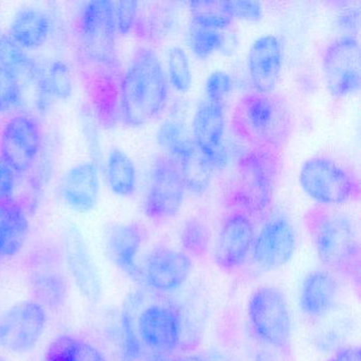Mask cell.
I'll use <instances>...</instances> for the list:
<instances>
[{
  "label": "cell",
  "instance_id": "cell-47",
  "mask_svg": "<svg viewBox=\"0 0 361 361\" xmlns=\"http://www.w3.org/2000/svg\"><path fill=\"white\" fill-rule=\"evenodd\" d=\"M122 361H134V360H130V359L124 358L123 360H122Z\"/></svg>",
  "mask_w": 361,
  "mask_h": 361
},
{
  "label": "cell",
  "instance_id": "cell-45",
  "mask_svg": "<svg viewBox=\"0 0 361 361\" xmlns=\"http://www.w3.org/2000/svg\"><path fill=\"white\" fill-rule=\"evenodd\" d=\"M177 361H206L202 357L196 356V355H189V356L181 357Z\"/></svg>",
  "mask_w": 361,
  "mask_h": 361
},
{
  "label": "cell",
  "instance_id": "cell-20",
  "mask_svg": "<svg viewBox=\"0 0 361 361\" xmlns=\"http://www.w3.org/2000/svg\"><path fill=\"white\" fill-rule=\"evenodd\" d=\"M283 66V47L271 35L257 37L247 56L249 78L255 92L271 94L278 84Z\"/></svg>",
  "mask_w": 361,
  "mask_h": 361
},
{
  "label": "cell",
  "instance_id": "cell-32",
  "mask_svg": "<svg viewBox=\"0 0 361 361\" xmlns=\"http://www.w3.org/2000/svg\"><path fill=\"white\" fill-rule=\"evenodd\" d=\"M189 6L192 23L198 26L221 31L228 28L233 20L224 1H193Z\"/></svg>",
  "mask_w": 361,
  "mask_h": 361
},
{
  "label": "cell",
  "instance_id": "cell-1",
  "mask_svg": "<svg viewBox=\"0 0 361 361\" xmlns=\"http://www.w3.org/2000/svg\"><path fill=\"white\" fill-rule=\"evenodd\" d=\"M166 69L153 48H137L119 79L118 113L126 126L139 128L155 119L169 100Z\"/></svg>",
  "mask_w": 361,
  "mask_h": 361
},
{
  "label": "cell",
  "instance_id": "cell-28",
  "mask_svg": "<svg viewBox=\"0 0 361 361\" xmlns=\"http://www.w3.org/2000/svg\"><path fill=\"white\" fill-rule=\"evenodd\" d=\"M176 164L187 191L195 196H202L208 191L214 171L198 149Z\"/></svg>",
  "mask_w": 361,
  "mask_h": 361
},
{
  "label": "cell",
  "instance_id": "cell-33",
  "mask_svg": "<svg viewBox=\"0 0 361 361\" xmlns=\"http://www.w3.org/2000/svg\"><path fill=\"white\" fill-rule=\"evenodd\" d=\"M140 297L138 293L130 295L124 302L121 312L122 345L126 359L134 360L141 354V342L137 335L136 310Z\"/></svg>",
  "mask_w": 361,
  "mask_h": 361
},
{
  "label": "cell",
  "instance_id": "cell-29",
  "mask_svg": "<svg viewBox=\"0 0 361 361\" xmlns=\"http://www.w3.org/2000/svg\"><path fill=\"white\" fill-rule=\"evenodd\" d=\"M179 242L185 255L204 257L210 248V230L197 217L185 219L179 230Z\"/></svg>",
  "mask_w": 361,
  "mask_h": 361
},
{
  "label": "cell",
  "instance_id": "cell-40",
  "mask_svg": "<svg viewBox=\"0 0 361 361\" xmlns=\"http://www.w3.org/2000/svg\"><path fill=\"white\" fill-rule=\"evenodd\" d=\"M173 14L170 11L166 10V8H162L159 10H155L152 12L151 16H149V20H147L145 25L141 26H136L135 28H142L143 35H151V37H166L168 35L169 30L173 24Z\"/></svg>",
  "mask_w": 361,
  "mask_h": 361
},
{
  "label": "cell",
  "instance_id": "cell-19",
  "mask_svg": "<svg viewBox=\"0 0 361 361\" xmlns=\"http://www.w3.org/2000/svg\"><path fill=\"white\" fill-rule=\"evenodd\" d=\"M145 243V231L136 223L109 226L104 233V249L117 269L136 283H142L139 255Z\"/></svg>",
  "mask_w": 361,
  "mask_h": 361
},
{
  "label": "cell",
  "instance_id": "cell-18",
  "mask_svg": "<svg viewBox=\"0 0 361 361\" xmlns=\"http://www.w3.org/2000/svg\"><path fill=\"white\" fill-rule=\"evenodd\" d=\"M136 329L141 343L154 353L166 355L180 344V318L169 306L152 304L143 308L137 316Z\"/></svg>",
  "mask_w": 361,
  "mask_h": 361
},
{
  "label": "cell",
  "instance_id": "cell-34",
  "mask_svg": "<svg viewBox=\"0 0 361 361\" xmlns=\"http://www.w3.org/2000/svg\"><path fill=\"white\" fill-rule=\"evenodd\" d=\"M24 113L22 86L16 73L0 66V115Z\"/></svg>",
  "mask_w": 361,
  "mask_h": 361
},
{
  "label": "cell",
  "instance_id": "cell-13",
  "mask_svg": "<svg viewBox=\"0 0 361 361\" xmlns=\"http://www.w3.org/2000/svg\"><path fill=\"white\" fill-rule=\"evenodd\" d=\"M225 130L224 103L207 98L202 100L194 113L191 135L198 151L214 172L224 170L229 160L224 141Z\"/></svg>",
  "mask_w": 361,
  "mask_h": 361
},
{
  "label": "cell",
  "instance_id": "cell-11",
  "mask_svg": "<svg viewBox=\"0 0 361 361\" xmlns=\"http://www.w3.org/2000/svg\"><path fill=\"white\" fill-rule=\"evenodd\" d=\"M185 191L177 164L166 156L156 158L149 173L143 212L155 221L173 219L183 208Z\"/></svg>",
  "mask_w": 361,
  "mask_h": 361
},
{
  "label": "cell",
  "instance_id": "cell-6",
  "mask_svg": "<svg viewBox=\"0 0 361 361\" xmlns=\"http://www.w3.org/2000/svg\"><path fill=\"white\" fill-rule=\"evenodd\" d=\"M299 183L321 207L342 206L360 196V183L354 173L325 156H314L302 164Z\"/></svg>",
  "mask_w": 361,
  "mask_h": 361
},
{
  "label": "cell",
  "instance_id": "cell-17",
  "mask_svg": "<svg viewBox=\"0 0 361 361\" xmlns=\"http://www.w3.org/2000/svg\"><path fill=\"white\" fill-rule=\"evenodd\" d=\"M191 257L166 246L154 248L141 265L142 283L154 290L170 293L183 286L191 274Z\"/></svg>",
  "mask_w": 361,
  "mask_h": 361
},
{
  "label": "cell",
  "instance_id": "cell-3",
  "mask_svg": "<svg viewBox=\"0 0 361 361\" xmlns=\"http://www.w3.org/2000/svg\"><path fill=\"white\" fill-rule=\"evenodd\" d=\"M304 219L322 265L329 271L354 276L358 271L360 246L350 217L320 206L310 209Z\"/></svg>",
  "mask_w": 361,
  "mask_h": 361
},
{
  "label": "cell",
  "instance_id": "cell-7",
  "mask_svg": "<svg viewBox=\"0 0 361 361\" xmlns=\"http://www.w3.org/2000/svg\"><path fill=\"white\" fill-rule=\"evenodd\" d=\"M27 283L33 300L47 312H61L69 298V276L62 253L56 249H37L26 263Z\"/></svg>",
  "mask_w": 361,
  "mask_h": 361
},
{
  "label": "cell",
  "instance_id": "cell-44",
  "mask_svg": "<svg viewBox=\"0 0 361 361\" xmlns=\"http://www.w3.org/2000/svg\"><path fill=\"white\" fill-rule=\"evenodd\" d=\"M147 361H170V359H169L164 354L153 352L149 357H147Z\"/></svg>",
  "mask_w": 361,
  "mask_h": 361
},
{
  "label": "cell",
  "instance_id": "cell-39",
  "mask_svg": "<svg viewBox=\"0 0 361 361\" xmlns=\"http://www.w3.org/2000/svg\"><path fill=\"white\" fill-rule=\"evenodd\" d=\"M233 81L231 75L223 71H215L207 78L204 84L206 98L209 100L221 101L231 92Z\"/></svg>",
  "mask_w": 361,
  "mask_h": 361
},
{
  "label": "cell",
  "instance_id": "cell-12",
  "mask_svg": "<svg viewBox=\"0 0 361 361\" xmlns=\"http://www.w3.org/2000/svg\"><path fill=\"white\" fill-rule=\"evenodd\" d=\"M325 85L331 96L342 99L357 94L361 84L360 45L354 35L334 39L323 52Z\"/></svg>",
  "mask_w": 361,
  "mask_h": 361
},
{
  "label": "cell",
  "instance_id": "cell-26",
  "mask_svg": "<svg viewBox=\"0 0 361 361\" xmlns=\"http://www.w3.org/2000/svg\"><path fill=\"white\" fill-rule=\"evenodd\" d=\"M105 178L115 195L128 197L137 189V169L132 158L121 149H111L105 161Z\"/></svg>",
  "mask_w": 361,
  "mask_h": 361
},
{
  "label": "cell",
  "instance_id": "cell-30",
  "mask_svg": "<svg viewBox=\"0 0 361 361\" xmlns=\"http://www.w3.org/2000/svg\"><path fill=\"white\" fill-rule=\"evenodd\" d=\"M188 47L198 60H207L225 45V37L221 31L190 24L185 35Z\"/></svg>",
  "mask_w": 361,
  "mask_h": 361
},
{
  "label": "cell",
  "instance_id": "cell-10",
  "mask_svg": "<svg viewBox=\"0 0 361 361\" xmlns=\"http://www.w3.org/2000/svg\"><path fill=\"white\" fill-rule=\"evenodd\" d=\"M47 324V310L35 300L13 304L0 316V348L14 355L32 352Z\"/></svg>",
  "mask_w": 361,
  "mask_h": 361
},
{
  "label": "cell",
  "instance_id": "cell-14",
  "mask_svg": "<svg viewBox=\"0 0 361 361\" xmlns=\"http://www.w3.org/2000/svg\"><path fill=\"white\" fill-rule=\"evenodd\" d=\"M297 247L295 227L286 215H271L253 242L252 259L257 267L271 271L286 265Z\"/></svg>",
  "mask_w": 361,
  "mask_h": 361
},
{
  "label": "cell",
  "instance_id": "cell-25",
  "mask_svg": "<svg viewBox=\"0 0 361 361\" xmlns=\"http://www.w3.org/2000/svg\"><path fill=\"white\" fill-rule=\"evenodd\" d=\"M44 361H109V359L92 342L80 336L64 334L49 344Z\"/></svg>",
  "mask_w": 361,
  "mask_h": 361
},
{
  "label": "cell",
  "instance_id": "cell-22",
  "mask_svg": "<svg viewBox=\"0 0 361 361\" xmlns=\"http://www.w3.org/2000/svg\"><path fill=\"white\" fill-rule=\"evenodd\" d=\"M30 232L29 212L18 200L0 202V261L20 255Z\"/></svg>",
  "mask_w": 361,
  "mask_h": 361
},
{
  "label": "cell",
  "instance_id": "cell-41",
  "mask_svg": "<svg viewBox=\"0 0 361 361\" xmlns=\"http://www.w3.org/2000/svg\"><path fill=\"white\" fill-rule=\"evenodd\" d=\"M18 178L11 166L0 157V202L16 200Z\"/></svg>",
  "mask_w": 361,
  "mask_h": 361
},
{
  "label": "cell",
  "instance_id": "cell-46",
  "mask_svg": "<svg viewBox=\"0 0 361 361\" xmlns=\"http://www.w3.org/2000/svg\"><path fill=\"white\" fill-rule=\"evenodd\" d=\"M0 361H8L7 359L4 358V357L0 356Z\"/></svg>",
  "mask_w": 361,
  "mask_h": 361
},
{
  "label": "cell",
  "instance_id": "cell-5",
  "mask_svg": "<svg viewBox=\"0 0 361 361\" xmlns=\"http://www.w3.org/2000/svg\"><path fill=\"white\" fill-rule=\"evenodd\" d=\"M78 42L84 65L117 69V30L114 1L92 0L84 4L78 16Z\"/></svg>",
  "mask_w": 361,
  "mask_h": 361
},
{
  "label": "cell",
  "instance_id": "cell-23",
  "mask_svg": "<svg viewBox=\"0 0 361 361\" xmlns=\"http://www.w3.org/2000/svg\"><path fill=\"white\" fill-rule=\"evenodd\" d=\"M337 280L329 270H314L304 279L300 291V307L314 318L326 316L337 301Z\"/></svg>",
  "mask_w": 361,
  "mask_h": 361
},
{
  "label": "cell",
  "instance_id": "cell-35",
  "mask_svg": "<svg viewBox=\"0 0 361 361\" xmlns=\"http://www.w3.org/2000/svg\"><path fill=\"white\" fill-rule=\"evenodd\" d=\"M45 71L52 100L71 98L73 90V77L69 65L65 61L54 60Z\"/></svg>",
  "mask_w": 361,
  "mask_h": 361
},
{
  "label": "cell",
  "instance_id": "cell-21",
  "mask_svg": "<svg viewBox=\"0 0 361 361\" xmlns=\"http://www.w3.org/2000/svg\"><path fill=\"white\" fill-rule=\"evenodd\" d=\"M100 166L84 161L69 169L59 187V194L68 208L88 213L96 208L100 196Z\"/></svg>",
  "mask_w": 361,
  "mask_h": 361
},
{
  "label": "cell",
  "instance_id": "cell-8",
  "mask_svg": "<svg viewBox=\"0 0 361 361\" xmlns=\"http://www.w3.org/2000/svg\"><path fill=\"white\" fill-rule=\"evenodd\" d=\"M247 312L251 327L259 340L276 350L289 348L293 329L290 312L279 289L259 287L249 299Z\"/></svg>",
  "mask_w": 361,
  "mask_h": 361
},
{
  "label": "cell",
  "instance_id": "cell-38",
  "mask_svg": "<svg viewBox=\"0 0 361 361\" xmlns=\"http://www.w3.org/2000/svg\"><path fill=\"white\" fill-rule=\"evenodd\" d=\"M224 6L232 20L255 23L263 18V7L257 1L233 0V1H224Z\"/></svg>",
  "mask_w": 361,
  "mask_h": 361
},
{
  "label": "cell",
  "instance_id": "cell-27",
  "mask_svg": "<svg viewBox=\"0 0 361 361\" xmlns=\"http://www.w3.org/2000/svg\"><path fill=\"white\" fill-rule=\"evenodd\" d=\"M156 141L166 157L177 164L197 149L191 132L183 122L169 119L162 122L156 133Z\"/></svg>",
  "mask_w": 361,
  "mask_h": 361
},
{
  "label": "cell",
  "instance_id": "cell-31",
  "mask_svg": "<svg viewBox=\"0 0 361 361\" xmlns=\"http://www.w3.org/2000/svg\"><path fill=\"white\" fill-rule=\"evenodd\" d=\"M166 77L169 84L180 94L191 90L193 73L187 52L178 46L171 47L166 54Z\"/></svg>",
  "mask_w": 361,
  "mask_h": 361
},
{
  "label": "cell",
  "instance_id": "cell-16",
  "mask_svg": "<svg viewBox=\"0 0 361 361\" xmlns=\"http://www.w3.org/2000/svg\"><path fill=\"white\" fill-rule=\"evenodd\" d=\"M255 228L252 217L231 208L221 223L214 245V261L224 270L240 267L252 250Z\"/></svg>",
  "mask_w": 361,
  "mask_h": 361
},
{
  "label": "cell",
  "instance_id": "cell-4",
  "mask_svg": "<svg viewBox=\"0 0 361 361\" xmlns=\"http://www.w3.org/2000/svg\"><path fill=\"white\" fill-rule=\"evenodd\" d=\"M280 169L279 154L255 149L245 152L236 166L232 208L251 217L265 214L274 200Z\"/></svg>",
  "mask_w": 361,
  "mask_h": 361
},
{
  "label": "cell",
  "instance_id": "cell-9",
  "mask_svg": "<svg viewBox=\"0 0 361 361\" xmlns=\"http://www.w3.org/2000/svg\"><path fill=\"white\" fill-rule=\"evenodd\" d=\"M44 147L43 128L35 116L18 113L0 130V157L18 176L30 172Z\"/></svg>",
  "mask_w": 361,
  "mask_h": 361
},
{
  "label": "cell",
  "instance_id": "cell-36",
  "mask_svg": "<svg viewBox=\"0 0 361 361\" xmlns=\"http://www.w3.org/2000/svg\"><path fill=\"white\" fill-rule=\"evenodd\" d=\"M97 121L98 120L96 118V113L92 111V107L88 105L83 106L81 109V126L90 155L92 157L90 161L100 166L102 149H101L100 134H99Z\"/></svg>",
  "mask_w": 361,
  "mask_h": 361
},
{
  "label": "cell",
  "instance_id": "cell-37",
  "mask_svg": "<svg viewBox=\"0 0 361 361\" xmlns=\"http://www.w3.org/2000/svg\"><path fill=\"white\" fill-rule=\"evenodd\" d=\"M139 10V3L137 1H114V14L118 35H128L134 30L138 20Z\"/></svg>",
  "mask_w": 361,
  "mask_h": 361
},
{
  "label": "cell",
  "instance_id": "cell-2",
  "mask_svg": "<svg viewBox=\"0 0 361 361\" xmlns=\"http://www.w3.org/2000/svg\"><path fill=\"white\" fill-rule=\"evenodd\" d=\"M232 126L250 149L279 154L290 135L291 116L280 97L253 92L238 101Z\"/></svg>",
  "mask_w": 361,
  "mask_h": 361
},
{
  "label": "cell",
  "instance_id": "cell-48",
  "mask_svg": "<svg viewBox=\"0 0 361 361\" xmlns=\"http://www.w3.org/2000/svg\"><path fill=\"white\" fill-rule=\"evenodd\" d=\"M1 37H3V35H0V39H1Z\"/></svg>",
  "mask_w": 361,
  "mask_h": 361
},
{
  "label": "cell",
  "instance_id": "cell-43",
  "mask_svg": "<svg viewBox=\"0 0 361 361\" xmlns=\"http://www.w3.org/2000/svg\"><path fill=\"white\" fill-rule=\"evenodd\" d=\"M331 361H361L360 348L350 346L340 350Z\"/></svg>",
  "mask_w": 361,
  "mask_h": 361
},
{
  "label": "cell",
  "instance_id": "cell-15",
  "mask_svg": "<svg viewBox=\"0 0 361 361\" xmlns=\"http://www.w3.org/2000/svg\"><path fill=\"white\" fill-rule=\"evenodd\" d=\"M63 259L67 274L80 295L88 303L98 304L102 298V280L87 242L77 227L67 228L65 231Z\"/></svg>",
  "mask_w": 361,
  "mask_h": 361
},
{
  "label": "cell",
  "instance_id": "cell-42",
  "mask_svg": "<svg viewBox=\"0 0 361 361\" xmlns=\"http://www.w3.org/2000/svg\"><path fill=\"white\" fill-rule=\"evenodd\" d=\"M337 24L339 28L343 31V35H354L358 32L360 26V9L359 7L350 6L343 8L337 18Z\"/></svg>",
  "mask_w": 361,
  "mask_h": 361
},
{
  "label": "cell",
  "instance_id": "cell-24",
  "mask_svg": "<svg viewBox=\"0 0 361 361\" xmlns=\"http://www.w3.org/2000/svg\"><path fill=\"white\" fill-rule=\"evenodd\" d=\"M51 32L52 20L47 12L39 8H24L14 16L8 37L26 51L45 45Z\"/></svg>",
  "mask_w": 361,
  "mask_h": 361
}]
</instances>
